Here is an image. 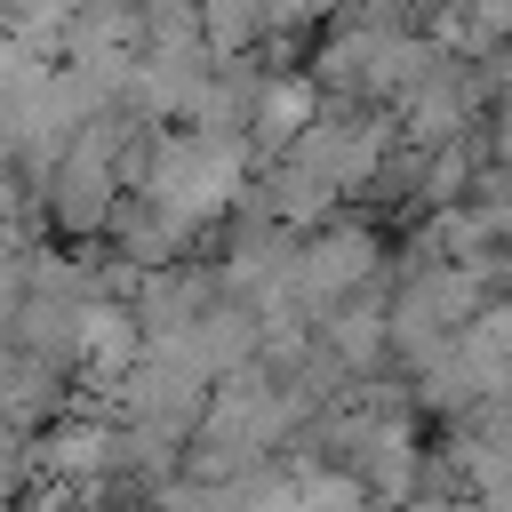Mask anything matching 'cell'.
Wrapping results in <instances>:
<instances>
[{
	"label": "cell",
	"instance_id": "1",
	"mask_svg": "<svg viewBox=\"0 0 512 512\" xmlns=\"http://www.w3.org/2000/svg\"><path fill=\"white\" fill-rule=\"evenodd\" d=\"M368 280V232H328V240H312V256H304V288L328 304V296H344V288H360Z\"/></svg>",
	"mask_w": 512,
	"mask_h": 512
},
{
	"label": "cell",
	"instance_id": "2",
	"mask_svg": "<svg viewBox=\"0 0 512 512\" xmlns=\"http://www.w3.org/2000/svg\"><path fill=\"white\" fill-rule=\"evenodd\" d=\"M304 120H312V96L288 80V88H272V96H264V112H256V136H264V144H288Z\"/></svg>",
	"mask_w": 512,
	"mask_h": 512
}]
</instances>
